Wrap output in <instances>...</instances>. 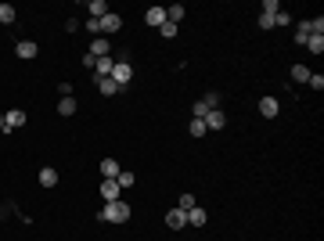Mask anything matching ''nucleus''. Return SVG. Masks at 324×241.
I'll list each match as a JSON object with an SVG mask.
<instances>
[{
    "mask_svg": "<svg viewBox=\"0 0 324 241\" xmlns=\"http://www.w3.org/2000/svg\"><path fill=\"white\" fill-rule=\"evenodd\" d=\"M98 220H105V223H126L130 220V205L119 198V202H105V209L98 213Z\"/></svg>",
    "mask_w": 324,
    "mask_h": 241,
    "instance_id": "nucleus-1",
    "label": "nucleus"
},
{
    "mask_svg": "<svg viewBox=\"0 0 324 241\" xmlns=\"http://www.w3.org/2000/svg\"><path fill=\"white\" fill-rule=\"evenodd\" d=\"M112 79H115V83L123 87V90L130 87V79H134V68H130V61H126V58H119V61H115V68H112Z\"/></svg>",
    "mask_w": 324,
    "mask_h": 241,
    "instance_id": "nucleus-2",
    "label": "nucleus"
},
{
    "mask_svg": "<svg viewBox=\"0 0 324 241\" xmlns=\"http://www.w3.org/2000/svg\"><path fill=\"white\" fill-rule=\"evenodd\" d=\"M87 54H94V58H108V54H112V40L94 36V40H90V47H87Z\"/></svg>",
    "mask_w": 324,
    "mask_h": 241,
    "instance_id": "nucleus-3",
    "label": "nucleus"
},
{
    "mask_svg": "<svg viewBox=\"0 0 324 241\" xmlns=\"http://www.w3.org/2000/svg\"><path fill=\"white\" fill-rule=\"evenodd\" d=\"M119 29H123V18H119L115 11H108V15L101 18V36H115Z\"/></svg>",
    "mask_w": 324,
    "mask_h": 241,
    "instance_id": "nucleus-4",
    "label": "nucleus"
},
{
    "mask_svg": "<svg viewBox=\"0 0 324 241\" xmlns=\"http://www.w3.org/2000/svg\"><path fill=\"white\" fill-rule=\"evenodd\" d=\"M15 54H18L22 61H33V58L40 54V47L33 44V40H18V44H15Z\"/></svg>",
    "mask_w": 324,
    "mask_h": 241,
    "instance_id": "nucleus-5",
    "label": "nucleus"
},
{
    "mask_svg": "<svg viewBox=\"0 0 324 241\" xmlns=\"http://www.w3.org/2000/svg\"><path fill=\"white\" fill-rule=\"evenodd\" d=\"M202 123H206V130H223V126H227V115H223L220 108H213L206 119H202Z\"/></svg>",
    "mask_w": 324,
    "mask_h": 241,
    "instance_id": "nucleus-6",
    "label": "nucleus"
},
{
    "mask_svg": "<svg viewBox=\"0 0 324 241\" xmlns=\"http://www.w3.org/2000/svg\"><path fill=\"white\" fill-rule=\"evenodd\" d=\"M277 112H281L277 97H260V115L263 119H277Z\"/></svg>",
    "mask_w": 324,
    "mask_h": 241,
    "instance_id": "nucleus-7",
    "label": "nucleus"
},
{
    "mask_svg": "<svg viewBox=\"0 0 324 241\" xmlns=\"http://www.w3.org/2000/svg\"><path fill=\"white\" fill-rule=\"evenodd\" d=\"M184 216H187V227H206V220H209V213H206V209H202V205H195V209H187Z\"/></svg>",
    "mask_w": 324,
    "mask_h": 241,
    "instance_id": "nucleus-8",
    "label": "nucleus"
},
{
    "mask_svg": "<svg viewBox=\"0 0 324 241\" xmlns=\"http://www.w3.org/2000/svg\"><path fill=\"white\" fill-rule=\"evenodd\" d=\"M112 68H115L112 54H108V58H98V65H94V79H108V76H112Z\"/></svg>",
    "mask_w": 324,
    "mask_h": 241,
    "instance_id": "nucleus-9",
    "label": "nucleus"
},
{
    "mask_svg": "<svg viewBox=\"0 0 324 241\" xmlns=\"http://www.w3.org/2000/svg\"><path fill=\"white\" fill-rule=\"evenodd\" d=\"M166 227H170V230H180V227H187V216H184V209H170V213H166Z\"/></svg>",
    "mask_w": 324,
    "mask_h": 241,
    "instance_id": "nucleus-10",
    "label": "nucleus"
},
{
    "mask_svg": "<svg viewBox=\"0 0 324 241\" xmlns=\"http://www.w3.org/2000/svg\"><path fill=\"white\" fill-rule=\"evenodd\" d=\"M98 90H101L105 97H115V94H123V87H119L112 76H108V79H98Z\"/></svg>",
    "mask_w": 324,
    "mask_h": 241,
    "instance_id": "nucleus-11",
    "label": "nucleus"
},
{
    "mask_svg": "<svg viewBox=\"0 0 324 241\" xmlns=\"http://www.w3.org/2000/svg\"><path fill=\"white\" fill-rule=\"evenodd\" d=\"M4 119H8V130H18V126H25V119H29V115H25L22 108H11Z\"/></svg>",
    "mask_w": 324,
    "mask_h": 241,
    "instance_id": "nucleus-12",
    "label": "nucleus"
},
{
    "mask_svg": "<svg viewBox=\"0 0 324 241\" xmlns=\"http://www.w3.org/2000/svg\"><path fill=\"white\" fill-rule=\"evenodd\" d=\"M119 173H123V169H119L115 158H101V177H105V180H115Z\"/></svg>",
    "mask_w": 324,
    "mask_h": 241,
    "instance_id": "nucleus-13",
    "label": "nucleus"
},
{
    "mask_svg": "<svg viewBox=\"0 0 324 241\" xmlns=\"http://www.w3.org/2000/svg\"><path fill=\"white\" fill-rule=\"evenodd\" d=\"M40 187H58V169H54V166H44V169H40Z\"/></svg>",
    "mask_w": 324,
    "mask_h": 241,
    "instance_id": "nucleus-14",
    "label": "nucleus"
},
{
    "mask_svg": "<svg viewBox=\"0 0 324 241\" xmlns=\"http://www.w3.org/2000/svg\"><path fill=\"white\" fill-rule=\"evenodd\" d=\"M119 191H123V187H119L115 180H105L101 184V198H105V202H119Z\"/></svg>",
    "mask_w": 324,
    "mask_h": 241,
    "instance_id": "nucleus-15",
    "label": "nucleus"
},
{
    "mask_svg": "<svg viewBox=\"0 0 324 241\" xmlns=\"http://www.w3.org/2000/svg\"><path fill=\"white\" fill-rule=\"evenodd\" d=\"M144 22H148L151 29H158L162 22H166V8H148V15H144Z\"/></svg>",
    "mask_w": 324,
    "mask_h": 241,
    "instance_id": "nucleus-16",
    "label": "nucleus"
},
{
    "mask_svg": "<svg viewBox=\"0 0 324 241\" xmlns=\"http://www.w3.org/2000/svg\"><path fill=\"white\" fill-rule=\"evenodd\" d=\"M87 15H90V18H98V22H101V18H105V15H108V4H105V0H90V4H87Z\"/></svg>",
    "mask_w": 324,
    "mask_h": 241,
    "instance_id": "nucleus-17",
    "label": "nucleus"
},
{
    "mask_svg": "<svg viewBox=\"0 0 324 241\" xmlns=\"http://www.w3.org/2000/svg\"><path fill=\"white\" fill-rule=\"evenodd\" d=\"M310 76H313V72H310L306 65H292V83H310Z\"/></svg>",
    "mask_w": 324,
    "mask_h": 241,
    "instance_id": "nucleus-18",
    "label": "nucleus"
},
{
    "mask_svg": "<svg viewBox=\"0 0 324 241\" xmlns=\"http://www.w3.org/2000/svg\"><path fill=\"white\" fill-rule=\"evenodd\" d=\"M187 133H191V137H206L209 130H206V123H202V119H191V123H187Z\"/></svg>",
    "mask_w": 324,
    "mask_h": 241,
    "instance_id": "nucleus-19",
    "label": "nucleus"
},
{
    "mask_svg": "<svg viewBox=\"0 0 324 241\" xmlns=\"http://www.w3.org/2000/svg\"><path fill=\"white\" fill-rule=\"evenodd\" d=\"M306 51L310 54H324V36H310L306 40Z\"/></svg>",
    "mask_w": 324,
    "mask_h": 241,
    "instance_id": "nucleus-20",
    "label": "nucleus"
},
{
    "mask_svg": "<svg viewBox=\"0 0 324 241\" xmlns=\"http://www.w3.org/2000/svg\"><path fill=\"white\" fill-rule=\"evenodd\" d=\"M15 18H18V11H15L11 4H0V22H4V25H11Z\"/></svg>",
    "mask_w": 324,
    "mask_h": 241,
    "instance_id": "nucleus-21",
    "label": "nucleus"
},
{
    "mask_svg": "<svg viewBox=\"0 0 324 241\" xmlns=\"http://www.w3.org/2000/svg\"><path fill=\"white\" fill-rule=\"evenodd\" d=\"M306 40H310V22H299V25H296V44L306 47Z\"/></svg>",
    "mask_w": 324,
    "mask_h": 241,
    "instance_id": "nucleus-22",
    "label": "nucleus"
},
{
    "mask_svg": "<svg viewBox=\"0 0 324 241\" xmlns=\"http://www.w3.org/2000/svg\"><path fill=\"white\" fill-rule=\"evenodd\" d=\"M180 18H184V4H173V8H166V22H173V25H177Z\"/></svg>",
    "mask_w": 324,
    "mask_h": 241,
    "instance_id": "nucleus-23",
    "label": "nucleus"
},
{
    "mask_svg": "<svg viewBox=\"0 0 324 241\" xmlns=\"http://www.w3.org/2000/svg\"><path fill=\"white\" fill-rule=\"evenodd\" d=\"M58 112H61L65 119H69V115H76V101H72V97H61V101H58Z\"/></svg>",
    "mask_w": 324,
    "mask_h": 241,
    "instance_id": "nucleus-24",
    "label": "nucleus"
},
{
    "mask_svg": "<svg viewBox=\"0 0 324 241\" xmlns=\"http://www.w3.org/2000/svg\"><path fill=\"white\" fill-rule=\"evenodd\" d=\"M191 112H195V119H206L213 108H209V101H206V97H202V101H195V108H191Z\"/></svg>",
    "mask_w": 324,
    "mask_h": 241,
    "instance_id": "nucleus-25",
    "label": "nucleus"
},
{
    "mask_svg": "<svg viewBox=\"0 0 324 241\" xmlns=\"http://www.w3.org/2000/svg\"><path fill=\"white\" fill-rule=\"evenodd\" d=\"M115 184H119V187H134V184H137V177L123 169V173H119V177H115Z\"/></svg>",
    "mask_w": 324,
    "mask_h": 241,
    "instance_id": "nucleus-26",
    "label": "nucleus"
},
{
    "mask_svg": "<svg viewBox=\"0 0 324 241\" xmlns=\"http://www.w3.org/2000/svg\"><path fill=\"white\" fill-rule=\"evenodd\" d=\"M158 32L166 36V40H177V25H173V22H162V25H158Z\"/></svg>",
    "mask_w": 324,
    "mask_h": 241,
    "instance_id": "nucleus-27",
    "label": "nucleus"
},
{
    "mask_svg": "<svg viewBox=\"0 0 324 241\" xmlns=\"http://www.w3.org/2000/svg\"><path fill=\"white\" fill-rule=\"evenodd\" d=\"M195 205H198V202H195V194H180V202H177V209H184V213L195 209Z\"/></svg>",
    "mask_w": 324,
    "mask_h": 241,
    "instance_id": "nucleus-28",
    "label": "nucleus"
},
{
    "mask_svg": "<svg viewBox=\"0 0 324 241\" xmlns=\"http://www.w3.org/2000/svg\"><path fill=\"white\" fill-rule=\"evenodd\" d=\"M277 11H281L277 0H263V15H277Z\"/></svg>",
    "mask_w": 324,
    "mask_h": 241,
    "instance_id": "nucleus-29",
    "label": "nucleus"
},
{
    "mask_svg": "<svg viewBox=\"0 0 324 241\" xmlns=\"http://www.w3.org/2000/svg\"><path fill=\"white\" fill-rule=\"evenodd\" d=\"M87 32H90V36H101V22H98V18H87Z\"/></svg>",
    "mask_w": 324,
    "mask_h": 241,
    "instance_id": "nucleus-30",
    "label": "nucleus"
},
{
    "mask_svg": "<svg viewBox=\"0 0 324 241\" xmlns=\"http://www.w3.org/2000/svg\"><path fill=\"white\" fill-rule=\"evenodd\" d=\"M260 29H274V15H263L260 11Z\"/></svg>",
    "mask_w": 324,
    "mask_h": 241,
    "instance_id": "nucleus-31",
    "label": "nucleus"
},
{
    "mask_svg": "<svg viewBox=\"0 0 324 241\" xmlns=\"http://www.w3.org/2000/svg\"><path fill=\"white\" fill-rule=\"evenodd\" d=\"M310 87L313 90H324V76H310Z\"/></svg>",
    "mask_w": 324,
    "mask_h": 241,
    "instance_id": "nucleus-32",
    "label": "nucleus"
},
{
    "mask_svg": "<svg viewBox=\"0 0 324 241\" xmlns=\"http://www.w3.org/2000/svg\"><path fill=\"white\" fill-rule=\"evenodd\" d=\"M58 94L61 97H72V83H58Z\"/></svg>",
    "mask_w": 324,
    "mask_h": 241,
    "instance_id": "nucleus-33",
    "label": "nucleus"
},
{
    "mask_svg": "<svg viewBox=\"0 0 324 241\" xmlns=\"http://www.w3.org/2000/svg\"><path fill=\"white\" fill-rule=\"evenodd\" d=\"M0 133H11V130H8V119H4V115H0Z\"/></svg>",
    "mask_w": 324,
    "mask_h": 241,
    "instance_id": "nucleus-34",
    "label": "nucleus"
}]
</instances>
